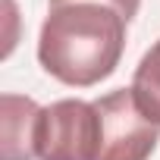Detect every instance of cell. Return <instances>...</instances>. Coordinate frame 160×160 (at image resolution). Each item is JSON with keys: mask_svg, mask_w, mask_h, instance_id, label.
Returning a JSON list of instances; mask_svg holds the SVG:
<instances>
[{"mask_svg": "<svg viewBox=\"0 0 160 160\" xmlns=\"http://www.w3.org/2000/svg\"><path fill=\"white\" fill-rule=\"evenodd\" d=\"M129 88H132L138 107L160 126V41H154L151 50L138 60Z\"/></svg>", "mask_w": 160, "mask_h": 160, "instance_id": "5", "label": "cell"}, {"mask_svg": "<svg viewBox=\"0 0 160 160\" xmlns=\"http://www.w3.org/2000/svg\"><path fill=\"white\" fill-rule=\"evenodd\" d=\"M94 107L104 122L98 160H151L160 141V126L138 107L132 88H116L98 98Z\"/></svg>", "mask_w": 160, "mask_h": 160, "instance_id": "3", "label": "cell"}, {"mask_svg": "<svg viewBox=\"0 0 160 160\" xmlns=\"http://www.w3.org/2000/svg\"><path fill=\"white\" fill-rule=\"evenodd\" d=\"M60 3H72V0H47V7H60ZM98 3H107L113 10H119L126 16V22H132L138 16V7H141V0H98Z\"/></svg>", "mask_w": 160, "mask_h": 160, "instance_id": "6", "label": "cell"}, {"mask_svg": "<svg viewBox=\"0 0 160 160\" xmlns=\"http://www.w3.org/2000/svg\"><path fill=\"white\" fill-rule=\"evenodd\" d=\"M126 16L98 0L47 7L38 32L41 69L69 88H91L110 78L126 50Z\"/></svg>", "mask_w": 160, "mask_h": 160, "instance_id": "1", "label": "cell"}, {"mask_svg": "<svg viewBox=\"0 0 160 160\" xmlns=\"http://www.w3.org/2000/svg\"><path fill=\"white\" fill-rule=\"evenodd\" d=\"M104 122L94 101L63 98L41 107L38 119V160H98Z\"/></svg>", "mask_w": 160, "mask_h": 160, "instance_id": "2", "label": "cell"}, {"mask_svg": "<svg viewBox=\"0 0 160 160\" xmlns=\"http://www.w3.org/2000/svg\"><path fill=\"white\" fill-rule=\"evenodd\" d=\"M38 119L41 107L32 98H0V160H38Z\"/></svg>", "mask_w": 160, "mask_h": 160, "instance_id": "4", "label": "cell"}]
</instances>
